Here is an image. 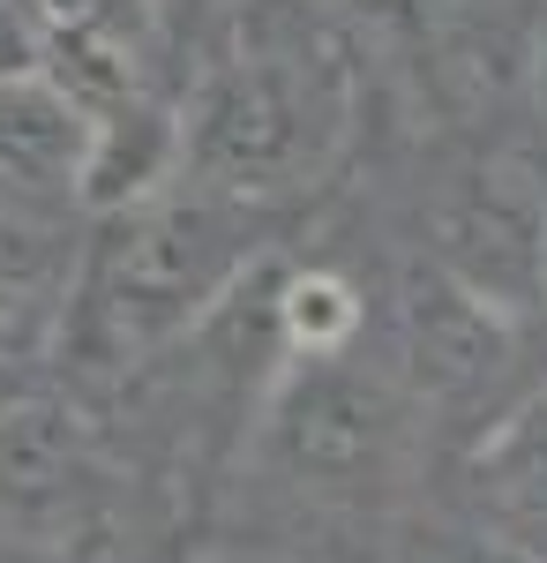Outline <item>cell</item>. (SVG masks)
<instances>
[{"label":"cell","mask_w":547,"mask_h":563,"mask_svg":"<svg viewBox=\"0 0 547 563\" xmlns=\"http://www.w3.org/2000/svg\"><path fill=\"white\" fill-rule=\"evenodd\" d=\"M278 323H286V346L293 353H337L360 331V294L337 271H300L286 286V301H278Z\"/></svg>","instance_id":"obj_1"},{"label":"cell","mask_w":547,"mask_h":563,"mask_svg":"<svg viewBox=\"0 0 547 563\" xmlns=\"http://www.w3.org/2000/svg\"><path fill=\"white\" fill-rule=\"evenodd\" d=\"M540 294H547V241H540Z\"/></svg>","instance_id":"obj_2"}]
</instances>
